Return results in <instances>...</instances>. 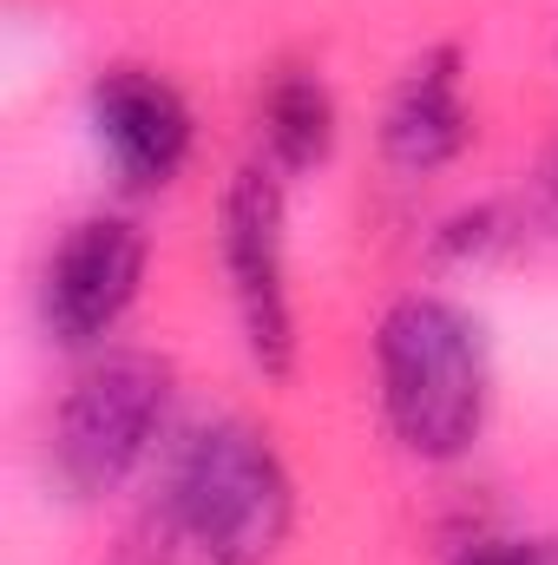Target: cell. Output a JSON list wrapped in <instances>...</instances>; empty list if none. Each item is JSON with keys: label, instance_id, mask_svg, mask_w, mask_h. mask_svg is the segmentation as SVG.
Returning <instances> with one entry per match:
<instances>
[{"label": "cell", "instance_id": "30bf717a", "mask_svg": "<svg viewBox=\"0 0 558 565\" xmlns=\"http://www.w3.org/2000/svg\"><path fill=\"white\" fill-rule=\"evenodd\" d=\"M552 178H558V171H552Z\"/></svg>", "mask_w": 558, "mask_h": 565}, {"label": "cell", "instance_id": "52a82bcc", "mask_svg": "<svg viewBox=\"0 0 558 565\" xmlns=\"http://www.w3.org/2000/svg\"><path fill=\"white\" fill-rule=\"evenodd\" d=\"M473 145V99H466V60L453 46L420 53L388 93L382 113V158L401 178H433Z\"/></svg>", "mask_w": 558, "mask_h": 565}, {"label": "cell", "instance_id": "7a4b0ae2", "mask_svg": "<svg viewBox=\"0 0 558 565\" xmlns=\"http://www.w3.org/2000/svg\"><path fill=\"white\" fill-rule=\"evenodd\" d=\"M171 526L211 565H270L296 533V480L250 422H204L171 460Z\"/></svg>", "mask_w": 558, "mask_h": 565}, {"label": "cell", "instance_id": "5b68a950", "mask_svg": "<svg viewBox=\"0 0 558 565\" xmlns=\"http://www.w3.org/2000/svg\"><path fill=\"white\" fill-rule=\"evenodd\" d=\"M144 282V231L119 211H93L79 217L60 250L46 257V277H40V316H46V335L66 342V349H99L126 309L139 302Z\"/></svg>", "mask_w": 558, "mask_h": 565}, {"label": "cell", "instance_id": "277c9868", "mask_svg": "<svg viewBox=\"0 0 558 565\" xmlns=\"http://www.w3.org/2000/svg\"><path fill=\"white\" fill-rule=\"evenodd\" d=\"M217 257L230 282V309L244 349L264 375L296 369V296H289V244H282V171L250 158L224 184L217 211Z\"/></svg>", "mask_w": 558, "mask_h": 565}, {"label": "cell", "instance_id": "8992f818", "mask_svg": "<svg viewBox=\"0 0 558 565\" xmlns=\"http://www.w3.org/2000/svg\"><path fill=\"white\" fill-rule=\"evenodd\" d=\"M86 119H93L99 151L112 158V171H119L132 191L171 184V178L191 164V145H197L191 99H184L164 73H144V66H112V73H99L93 93H86Z\"/></svg>", "mask_w": 558, "mask_h": 565}, {"label": "cell", "instance_id": "9c48e42d", "mask_svg": "<svg viewBox=\"0 0 558 565\" xmlns=\"http://www.w3.org/2000/svg\"><path fill=\"white\" fill-rule=\"evenodd\" d=\"M453 565H558V559H546L539 546H519V540H480V546H466Z\"/></svg>", "mask_w": 558, "mask_h": 565}, {"label": "cell", "instance_id": "3957f363", "mask_svg": "<svg viewBox=\"0 0 558 565\" xmlns=\"http://www.w3.org/2000/svg\"><path fill=\"white\" fill-rule=\"evenodd\" d=\"M164 408H171V369L144 349L106 355L93 362L73 395L53 415V480L73 500H99L119 493L132 473L144 467L151 440L164 434Z\"/></svg>", "mask_w": 558, "mask_h": 565}, {"label": "cell", "instance_id": "6da1fadb", "mask_svg": "<svg viewBox=\"0 0 558 565\" xmlns=\"http://www.w3.org/2000/svg\"><path fill=\"white\" fill-rule=\"evenodd\" d=\"M375 395L415 460H460L493 415V349L473 309L447 296H395L375 322Z\"/></svg>", "mask_w": 558, "mask_h": 565}, {"label": "cell", "instance_id": "ba28073f", "mask_svg": "<svg viewBox=\"0 0 558 565\" xmlns=\"http://www.w3.org/2000/svg\"><path fill=\"white\" fill-rule=\"evenodd\" d=\"M257 126H264V164H277V171L322 164L329 145H335V99H329L322 73H309V66L277 73L270 93H264Z\"/></svg>", "mask_w": 558, "mask_h": 565}]
</instances>
